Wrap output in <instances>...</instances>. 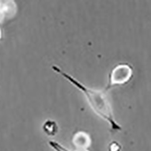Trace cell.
Here are the masks:
<instances>
[{"label": "cell", "mask_w": 151, "mask_h": 151, "mask_svg": "<svg viewBox=\"0 0 151 151\" xmlns=\"http://www.w3.org/2000/svg\"><path fill=\"white\" fill-rule=\"evenodd\" d=\"M134 76L133 67L128 63H120L113 67L108 76V83L105 89L108 91L111 88L124 85L130 82Z\"/></svg>", "instance_id": "obj_2"}, {"label": "cell", "mask_w": 151, "mask_h": 151, "mask_svg": "<svg viewBox=\"0 0 151 151\" xmlns=\"http://www.w3.org/2000/svg\"><path fill=\"white\" fill-rule=\"evenodd\" d=\"M43 130L44 132L48 135H54L57 134L58 126L57 123L52 120H47L43 124Z\"/></svg>", "instance_id": "obj_3"}, {"label": "cell", "mask_w": 151, "mask_h": 151, "mask_svg": "<svg viewBox=\"0 0 151 151\" xmlns=\"http://www.w3.org/2000/svg\"><path fill=\"white\" fill-rule=\"evenodd\" d=\"M52 69L84 94L94 112L109 123L112 131L116 132L122 130L121 126L116 121L113 115L111 105L106 95L107 91L105 90H96L88 88L56 65H53Z\"/></svg>", "instance_id": "obj_1"}]
</instances>
